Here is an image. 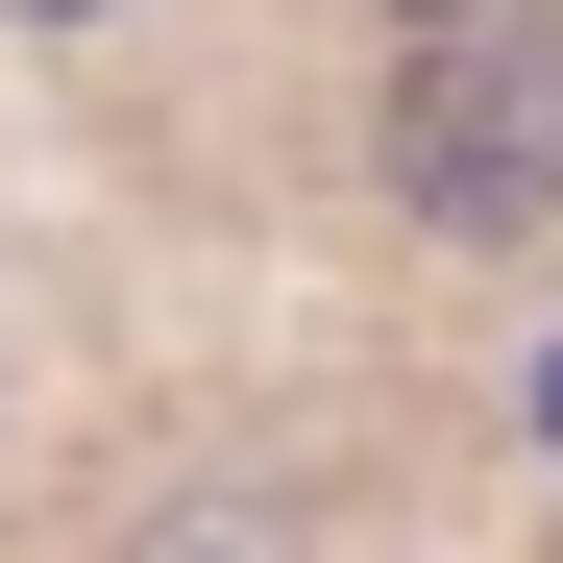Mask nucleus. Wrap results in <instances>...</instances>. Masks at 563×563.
Segmentation results:
<instances>
[{
    "instance_id": "1",
    "label": "nucleus",
    "mask_w": 563,
    "mask_h": 563,
    "mask_svg": "<svg viewBox=\"0 0 563 563\" xmlns=\"http://www.w3.org/2000/svg\"><path fill=\"white\" fill-rule=\"evenodd\" d=\"M393 197H417L441 245L563 221V25H539V0H465V25H417V74H393Z\"/></svg>"
},
{
    "instance_id": "2",
    "label": "nucleus",
    "mask_w": 563,
    "mask_h": 563,
    "mask_svg": "<svg viewBox=\"0 0 563 563\" xmlns=\"http://www.w3.org/2000/svg\"><path fill=\"white\" fill-rule=\"evenodd\" d=\"M147 563H295V515H172Z\"/></svg>"
},
{
    "instance_id": "3",
    "label": "nucleus",
    "mask_w": 563,
    "mask_h": 563,
    "mask_svg": "<svg viewBox=\"0 0 563 563\" xmlns=\"http://www.w3.org/2000/svg\"><path fill=\"white\" fill-rule=\"evenodd\" d=\"M417 25H465V0H417Z\"/></svg>"
}]
</instances>
